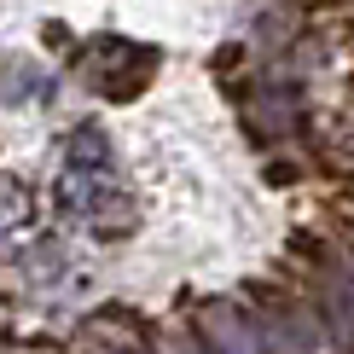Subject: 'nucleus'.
Segmentation results:
<instances>
[{"mask_svg": "<svg viewBox=\"0 0 354 354\" xmlns=\"http://www.w3.org/2000/svg\"><path fill=\"white\" fill-rule=\"evenodd\" d=\"M58 209H64L76 227H87L93 239H128L134 232V198H128L122 174H116V151L99 128H76L64 140V169H58L53 186Z\"/></svg>", "mask_w": 354, "mask_h": 354, "instance_id": "f257e3e1", "label": "nucleus"}, {"mask_svg": "<svg viewBox=\"0 0 354 354\" xmlns=\"http://www.w3.org/2000/svg\"><path fill=\"white\" fill-rule=\"evenodd\" d=\"M244 297H250V308H256V319H261L268 354H326L331 348V331H326V319H319V308H314L308 290L250 279Z\"/></svg>", "mask_w": 354, "mask_h": 354, "instance_id": "f03ea898", "label": "nucleus"}, {"mask_svg": "<svg viewBox=\"0 0 354 354\" xmlns=\"http://www.w3.org/2000/svg\"><path fill=\"white\" fill-rule=\"evenodd\" d=\"M192 331L203 337L209 354H268V337H261L250 297H203L198 314H192Z\"/></svg>", "mask_w": 354, "mask_h": 354, "instance_id": "7ed1b4c3", "label": "nucleus"}, {"mask_svg": "<svg viewBox=\"0 0 354 354\" xmlns=\"http://www.w3.org/2000/svg\"><path fill=\"white\" fill-rule=\"evenodd\" d=\"M308 297H314L319 319H326V331H331V348L354 354V244L331 250V256L314 268Z\"/></svg>", "mask_w": 354, "mask_h": 354, "instance_id": "20e7f679", "label": "nucleus"}, {"mask_svg": "<svg viewBox=\"0 0 354 354\" xmlns=\"http://www.w3.org/2000/svg\"><path fill=\"white\" fill-rule=\"evenodd\" d=\"M82 343L99 348V354H140L145 343H151V326H145L134 308L105 302V308H93V314L82 319Z\"/></svg>", "mask_w": 354, "mask_h": 354, "instance_id": "39448f33", "label": "nucleus"}, {"mask_svg": "<svg viewBox=\"0 0 354 354\" xmlns=\"http://www.w3.org/2000/svg\"><path fill=\"white\" fill-rule=\"evenodd\" d=\"M157 354H209V348H203V337L192 331V337H157Z\"/></svg>", "mask_w": 354, "mask_h": 354, "instance_id": "423d86ee", "label": "nucleus"}, {"mask_svg": "<svg viewBox=\"0 0 354 354\" xmlns=\"http://www.w3.org/2000/svg\"><path fill=\"white\" fill-rule=\"evenodd\" d=\"M337 41H343V53L354 58V18H343V29H337Z\"/></svg>", "mask_w": 354, "mask_h": 354, "instance_id": "0eeeda50", "label": "nucleus"}]
</instances>
